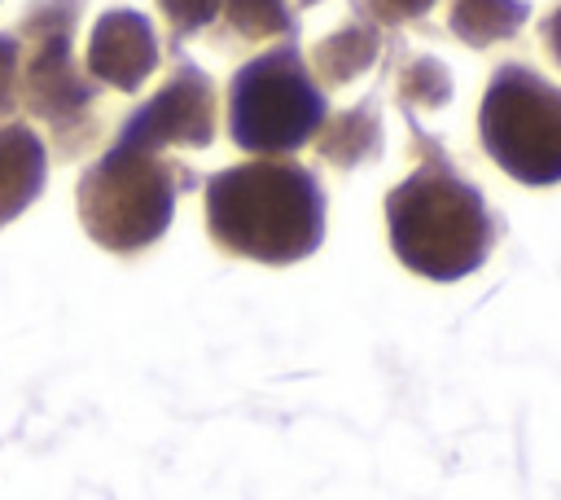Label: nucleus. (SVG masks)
Returning a JSON list of instances; mask_svg holds the SVG:
<instances>
[{"label": "nucleus", "mask_w": 561, "mask_h": 500, "mask_svg": "<svg viewBox=\"0 0 561 500\" xmlns=\"http://www.w3.org/2000/svg\"><path fill=\"white\" fill-rule=\"evenodd\" d=\"M206 228L241 259L298 263L324 237V189L302 162H237L206 180Z\"/></svg>", "instance_id": "obj_1"}, {"label": "nucleus", "mask_w": 561, "mask_h": 500, "mask_svg": "<svg viewBox=\"0 0 561 500\" xmlns=\"http://www.w3.org/2000/svg\"><path fill=\"white\" fill-rule=\"evenodd\" d=\"M416 149L425 162L390 189L386 197V224L390 246L403 268L430 281H460L478 272L495 241V219L482 202V193L456 175L443 149L425 132H416Z\"/></svg>", "instance_id": "obj_2"}, {"label": "nucleus", "mask_w": 561, "mask_h": 500, "mask_svg": "<svg viewBox=\"0 0 561 500\" xmlns=\"http://www.w3.org/2000/svg\"><path fill=\"white\" fill-rule=\"evenodd\" d=\"M180 171L158 149L136 140H114L83 175H79V219L88 237L114 254H136L153 246L175 215Z\"/></svg>", "instance_id": "obj_3"}, {"label": "nucleus", "mask_w": 561, "mask_h": 500, "mask_svg": "<svg viewBox=\"0 0 561 500\" xmlns=\"http://www.w3.org/2000/svg\"><path fill=\"white\" fill-rule=\"evenodd\" d=\"M329 118L324 92L311 79L298 44H276L250 57L228 83V136L245 154L280 158L320 136Z\"/></svg>", "instance_id": "obj_4"}, {"label": "nucleus", "mask_w": 561, "mask_h": 500, "mask_svg": "<svg viewBox=\"0 0 561 500\" xmlns=\"http://www.w3.org/2000/svg\"><path fill=\"white\" fill-rule=\"evenodd\" d=\"M482 149L500 171L522 184L561 180V88L535 75L530 66H495L482 110H478Z\"/></svg>", "instance_id": "obj_5"}, {"label": "nucleus", "mask_w": 561, "mask_h": 500, "mask_svg": "<svg viewBox=\"0 0 561 500\" xmlns=\"http://www.w3.org/2000/svg\"><path fill=\"white\" fill-rule=\"evenodd\" d=\"M83 0H39L22 18V39H26V70H22V96L35 118H44L61 136H83L92 140V101L96 83L88 79L83 66H75L70 44H75V22H79Z\"/></svg>", "instance_id": "obj_6"}, {"label": "nucleus", "mask_w": 561, "mask_h": 500, "mask_svg": "<svg viewBox=\"0 0 561 500\" xmlns=\"http://www.w3.org/2000/svg\"><path fill=\"white\" fill-rule=\"evenodd\" d=\"M123 140H136L145 149H167V145H188L206 149L215 140V83L206 70H197L188 57L175 61V75L123 123Z\"/></svg>", "instance_id": "obj_7"}, {"label": "nucleus", "mask_w": 561, "mask_h": 500, "mask_svg": "<svg viewBox=\"0 0 561 500\" xmlns=\"http://www.w3.org/2000/svg\"><path fill=\"white\" fill-rule=\"evenodd\" d=\"M158 66V35L153 22L136 9H110L92 22L88 35V57L83 70L92 83L118 88V92H136Z\"/></svg>", "instance_id": "obj_8"}, {"label": "nucleus", "mask_w": 561, "mask_h": 500, "mask_svg": "<svg viewBox=\"0 0 561 500\" xmlns=\"http://www.w3.org/2000/svg\"><path fill=\"white\" fill-rule=\"evenodd\" d=\"M48 154L26 123H0V228L18 219L44 189Z\"/></svg>", "instance_id": "obj_9"}, {"label": "nucleus", "mask_w": 561, "mask_h": 500, "mask_svg": "<svg viewBox=\"0 0 561 500\" xmlns=\"http://www.w3.org/2000/svg\"><path fill=\"white\" fill-rule=\"evenodd\" d=\"M320 158L333 162V167H359L368 158L381 154V118H377V105H355V110H342L324 123V136L316 140Z\"/></svg>", "instance_id": "obj_10"}, {"label": "nucleus", "mask_w": 561, "mask_h": 500, "mask_svg": "<svg viewBox=\"0 0 561 500\" xmlns=\"http://www.w3.org/2000/svg\"><path fill=\"white\" fill-rule=\"evenodd\" d=\"M526 18H530V4L526 0H456L447 26L469 48H486L495 39L517 35Z\"/></svg>", "instance_id": "obj_11"}, {"label": "nucleus", "mask_w": 561, "mask_h": 500, "mask_svg": "<svg viewBox=\"0 0 561 500\" xmlns=\"http://www.w3.org/2000/svg\"><path fill=\"white\" fill-rule=\"evenodd\" d=\"M377 48H381L377 26H346V31L329 35L324 44H316V66H320L324 83L342 88V83H351L355 75H364L373 66Z\"/></svg>", "instance_id": "obj_12"}, {"label": "nucleus", "mask_w": 561, "mask_h": 500, "mask_svg": "<svg viewBox=\"0 0 561 500\" xmlns=\"http://www.w3.org/2000/svg\"><path fill=\"white\" fill-rule=\"evenodd\" d=\"M224 18L241 39H263V35H289L294 31V9L285 0H224Z\"/></svg>", "instance_id": "obj_13"}, {"label": "nucleus", "mask_w": 561, "mask_h": 500, "mask_svg": "<svg viewBox=\"0 0 561 500\" xmlns=\"http://www.w3.org/2000/svg\"><path fill=\"white\" fill-rule=\"evenodd\" d=\"M399 96H403L408 105H443V101L451 96V75L443 70V61L421 57V61H412V66L403 70Z\"/></svg>", "instance_id": "obj_14"}, {"label": "nucleus", "mask_w": 561, "mask_h": 500, "mask_svg": "<svg viewBox=\"0 0 561 500\" xmlns=\"http://www.w3.org/2000/svg\"><path fill=\"white\" fill-rule=\"evenodd\" d=\"M158 9H162V18L171 22V31L184 39V35L210 26V22L219 18L224 0H158Z\"/></svg>", "instance_id": "obj_15"}, {"label": "nucleus", "mask_w": 561, "mask_h": 500, "mask_svg": "<svg viewBox=\"0 0 561 500\" xmlns=\"http://www.w3.org/2000/svg\"><path fill=\"white\" fill-rule=\"evenodd\" d=\"M18 66H22V39L0 35V114L18 105Z\"/></svg>", "instance_id": "obj_16"}, {"label": "nucleus", "mask_w": 561, "mask_h": 500, "mask_svg": "<svg viewBox=\"0 0 561 500\" xmlns=\"http://www.w3.org/2000/svg\"><path fill=\"white\" fill-rule=\"evenodd\" d=\"M377 9H381V18L403 22V18H421V13H430L434 0H377Z\"/></svg>", "instance_id": "obj_17"}, {"label": "nucleus", "mask_w": 561, "mask_h": 500, "mask_svg": "<svg viewBox=\"0 0 561 500\" xmlns=\"http://www.w3.org/2000/svg\"><path fill=\"white\" fill-rule=\"evenodd\" d=\"M543 44H548V53H552L557 66H561V9H552V13L543 18Z\"/></svg>", "instance_id": "obj_18"}]
</instances>
